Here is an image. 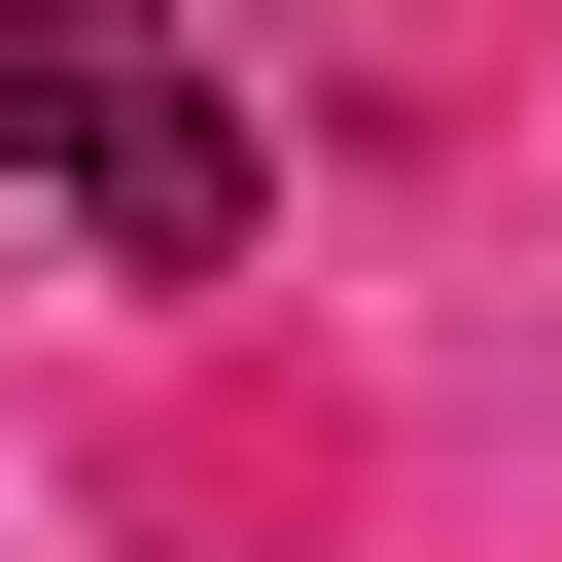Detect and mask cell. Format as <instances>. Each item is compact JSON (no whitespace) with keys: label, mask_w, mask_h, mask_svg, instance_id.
I'll use <instances>...</instances> for the list:
<instances>
[{"label":"cell","mask_w":562,"mask_h":562,"mask_svg":"<svg viewBox=\"0 0 562 562\" xmlns=\"http://www.w3.org/2000/svg\"><path fill=\"white\" fill-rule=\"evenodd\" d=\"M0 176H70L140 281H211V246H246V105H211L140 0H0Z\"/></svg>","instance_id":"6da1fadb"}]
</instances>
